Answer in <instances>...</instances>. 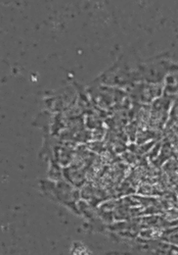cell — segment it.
<instances>
[{"label": "cell", "mask_w": 178, "mask_h": 255, "mask_svg": "<svg viewBox=\"0 0 178 255\" xmlns=\"http://www.w3.org/2000/svg\"><path fill=\"white\" fill-rule=\"evenodd\" d=\"M109 255H178V247L163 240H120L119 251Z\"/></svg>", "instance_id": "cell-1"}, {"label": "cell", "mask_w": 178, "mask_h": 255, "mask_svg": "<svg viewBox=\"0 0 178 255\" xmlns=\"http://www.w3.org/2000/svg\"><path fill=\"white\" fill-rule=\"evenodd\" d=\"M70 253L71 255H92V253L90 252L89 248L80 242L73 244Z\"/></svg>", "instance_id": "cell-2"}]
</instances>
